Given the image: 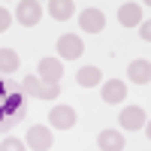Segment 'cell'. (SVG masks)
Segmentation results:
<instances>
[{"label": "cell", "instance_id": "cell-1", "mask_svg": "<svg viewBox=\"0 0 151 151\" xmlns=\"http://www.w3.org/2000/svg\"><path fill=\"white\" fill-rule=\"evenodd\" d=\"M24 112H27V106L21 100V91H9L6 97H0V130L15 127L24 118Z\"/></svg>", "mask_w": 151, "mask_h": 151}, {"label": "cell", "instance_id": "cell-2", "mask_svg": "<svg viewBox=\"0 0 151 151\" xmlns=\"http://www.w3.org/2000/svg\"><path fill=\"white\" fill-rule=\"evenodd\" d=\"M21 94L36 97V100H55L60 94V85H48V82L40 79V76H27V79L21 82Z\"/></svg>", "mask_w": 151, "mask_h": 151}, {"label": "cell", "instance_id": "cell-3", "mask_svg": "<svg viewBox=\"0 0 151 151\" xmlns=\"http://www.w3.org/2000/svg\"><path fill=\"white\" fill-rule=\"evenodd\" d=\"M85 55V42L79 33H64L58 40V60H76Z\"/></svg>", "mask_w": 151, "mask_h": 151}, {"label": "cell", "instance_id": "cell-4", "mask_svg": "<svg viewBox=\"0 0 151 151\" xmlns=\"http://www.w3.org/2000/svg\"><path fill=\"white\" fill-rule=\"evenodd\" d=\"M42 12H45L42 3H36V0H21V3L15 6V21L24 24V27H33V24H40Z\"/></svg>", "mask_w": 151, "mask_h": 151}, {"label": "cell", "instance_id": "cell-5", "mask_svg": "<svg viewBox=\"0 0 151 151\" xmlns=\"http://www.w3.org/2000/svg\"><path fill=\"white\" fill-rule=\"evenodd\" d=\"M79 27L85 30V33H100L106 27V15H103V9L100 6H88V9H82V15H79Z\"/></svg>", "mask_w": 151, "mask_h": 151}, {"label": "cell", "instance_id": "cell-6", "mask_svg": "<svg viewBox=\"0 0 151 151\" xmlns=\"http://www.w3.org/2000/svg\"><path fill=\"white\" fill-rule=\"evenodd\" d=\"M145 109L142 106H124L121 109V115H118V124L124 130H142L145 127Z\"/></svg>", "mask_w": 151, "mask_h": 151}, {"label": "cell", "instance_id": "cell-7", "mask_svg": "<svg viewBox=\"0 0 151 151\" xmlns=\"http://www.w3.org/2000/svg\"><path fill=\"white\" fill-rule=\"evenodd\" d=\"M100 97H103L109 106H118V103L127 100V85L121 79H109V82H103V88H100Z\"/></svg>", "mask_w": 151, "mask_h": 151}, {"label": "cell", "instance_id": "cell-8", "mask_svg": "<svg viewBox=\"0 0 151 151\" xmlns=\"http://www.w3.org/2000/svg\"><path fill=\"white\" fill-rule=\"evenodd\" d=\"M48 121H52L55 130H70V127H76V109L73 106H52Z\"/></svg>", "mask_w": 151, "mask_h": 151}, {"label": "cell", "instance_id": "cell-9", "mask_svg": "<svg viewBox=\"0 0 151 151\" xmlns=\"http://www.w3.org/2000/svg\"><path fill=\"white\" fill-rule=\"evenodd\" d=\"M52 142H55V136H52L48 127H42V124H33V127L27 130V145H30L33 151H48Z\"/></svg>", "mask_w": 151, "mask_h": 151}, {"label": "cell", "instance_id": "cell-10", "mask_svg": "<svg viewBox=\"0 0 151 151\" xmlns=\"http://www.w3.org/2000/svg\"><path fill=\"white\" fill-rule=\"evenodd\" d=\"M40 79L48 82V85H58L60 79H64V60H58V58H42V60H40Z\"/></svg>", "mask_w": 151, "mask_h": 151}, {"label": "cell", "instance_id": "cell-11", "mask_svg": "<svg viewBox=\"0 0 151 151\" xmlns=\"http://www.w3.org/2000/svg\"><path fill=\"white\" fill-rule=\"evenodd\" d=\"M118 21L124 27H139L142 24V3H121L118 6Z\"/></svg>", "mask_w": 151, "mask_h": 151}, {"label": "cell", "instance_id": "cell-12", "mask_svg": "<svg viewBox=\"0 0 151 151\" xmlns=\"http://www.w3.org/2000/svg\"><path fill=\"white\" fill-rule=\"evenodd\" d=\"M97 145H100V151H124V133L121 130H100Z\"/></svg>", "mask_w": 151, "mask_h": 151}, {"label": "cell", "instance_id": "cell-13", "mask_svg": "<svg viewBox=\"0 0 151 151\" xmlns=\"http://www.w3.org/2000/svg\"><path fill=\"white\" fill-rule=\"evenodd\" d=\"M127 79L136 82V85H148V82H151V64H148V60H130Z\"/></svg>", "mask_w": 151, "mask_h": 151}, {"label": "cell", "instance_id": "cell-14", "mask_svg": "<svg viewBox=\"0 0 151 151\" xmlns=\"http://www.w3.org/2000/svg\"><path fill=\"white\" fill-rule=\"evenodd\" d=\"M45 12H48L55 21H67V18H73L76 3H73V0H52V3L45 6Z\"/></svg>", "mask_w": 151, "mask_h": 151}, {"label": "cell", "instance_id": "cell-15", "mask_svg": "<svg viewBox=\"0 0 151 151\" xmlns=\"http://www.w3.org/2000/svg\"><path fill=\"white\" fill-rule=\"evenodd\" d=\"M76 82H79L82 88H97L100 82H103V73H100V67H82L79 73H76Z\"/></svg>", "mask_w": 151, "mask_h": 151}, {"label": "cell", "instance_id": "cell-16", "mask_svg": "<svg viewBox=\"0 0 151 151\" xmlns=\"http://www.w3.org/2000/svg\"><path fill=\"white\" fill-rule=\"evenodd\" d=\"M21 67V58L12 52V48H0V76H9Z\"/></svg>", "mask_w": 151, "mask_h": 151}, {"label": "cell", "instance_id": "cell-17", "mask_svg": "<svg viewBox=\"0 0 151 151\" xmlns=\"http://www.w3.org/2000/svg\"><path fill=\"white\" fill-rule=\"evenodd\" d=\"M0 151H24V142L15 139V136H6V139L0 142Z\"/></svg>", "mask_w": 151, "mask_h": 151}, {"label": "cell", "instance_id": "cell-18", "mask_svg": "<svg viewBox=\"0 0 151 151\" xmlns=\"http://www.w3.org/2000/svg\"><path fill=\"white\" fill-rule=\"evenodd\" d=\"M9 24H12L9 9H3V6H0V33H6V30H9Z\"/></svg>", "mask_w": 151, "mask_h": 151}, {"label": "cell", "instance_id": "cell-19", "mask_svg": "<svg viewBox=\"0 0 151 151\" xmlns=\"http://www.w3.org/2000/svg\"><path fill=\"white\" fill-rule=\"evenodd\" d=\"M139 36L145 42H151V21H145V24H139Z\"/></svg>", "mask_w": 151, "mask_h": 151}, {"label": "cell", "instance_id": "cell-20", "mask_svg": "<svg viewBox=\"0 0 151 151\" xmlns=\"http://www.w3.org/2000/svg\"><path fill=\"white\" fill-rule=\"evenodd\" d=\"M9 91H12V88H9V85H6V82H3V79H0V97H6V94H9Z\"/></svg>", "mask_w": 151, "mask_h": 151}, {"label": "cell", "instance_id": "cell-21", "mask_svg": "<svg viewBox=\"0 0 151 151\" xmlns=\"http://www.w3.org/2000/svg\"><path fill=\"white\" fill-rule=\"evenodd\" d=\"M145 133H148V139H151V121H145V127H142Z\"/></svg>", "mask_w": 151, "mask_h": 151}]
</instances>
